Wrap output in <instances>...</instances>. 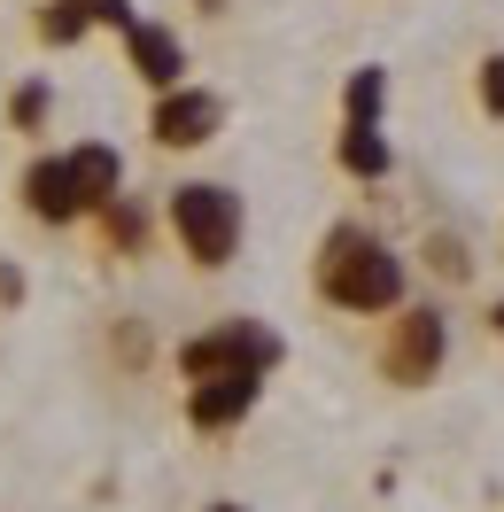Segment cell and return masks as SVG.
Wrapping results in <instances>:
<instances>
[{
    "mask_svg": "<svg viewBox=\"0 0 504 512\" xmlns=\"http://www.w3.org/2000/svg\"><path fill=\"white\" fill-rule=\"evenodd\" d=\"M63 156H70V179H78L86 218H94L101 202H117V194H125V156H117L109 140H78V148H63Z\"/></svg>",
    "mask_w": 504,
    "mask_h": 512,
    "instance_id": "30bf717a",
    "label": "cell"
},
{
    "mask_svg": "<svg viewBox=\"0 0 504 512\" xmlns=\"http://www.w3.org/2000/svg\"><path fill=\"white\" fill-rule=\"evenodd\" d=\"M225 94L218 86H194V78H179V86H163L156 101H148V140H156L163 156H194V148H210L225 132Z\"/></svg>",
    "mask_w": 504,
    "mask_h": 512,
    "instance_id": "5b68a950",
    "label": "cell"
},
{
    "mask_svg": "<svg viewBox=\"0 0 504 512\" xmlns=\"http://www.w3.org/2000/svg\"><path fill=\"white\" fill-rule=\"evenodd\" d=\"M280 357H287L280 326L233 311V319H210L194 342H179V381H210V373H264V381H272Z\"/></svg>",
    "mask_w": 504,
    "mask_h": 512,
    "instance_id": "277c9868",
    "label": "cell"
},
{
    "mask_svg": "<svg viewBox=\"0 0 504 512\" xmlns=\"http://www.w3.org/2000/svg\"><path fill=\"white\" fill-rule=\"evenodd\" d=\"M311 288L326 311H342V319H388L396 303H411V256L373 233V225H326L318 233V256H311Z\"/></svg>",
    "mask_w": 504,
    "mask_h": 512,
    "instance_id": "6da1fadb",
    "label": "cell"
},
{
    "mask_svg": "<svg viewBox=\"0 0 504 512\" xmlns=\"http://www.w3.org/2000/svg\"><path fill=\"white\" fill-rule=\"evenodd\" d=\"M78 8H86V24H94V32H117V39L140 24V8H132V0H78Z\"/></svg>",
    "mask_w": 504,
    "mask_h": 512,
    "instance_id": "e0dca14e",
    "label": "cell"
},
{
    "mask_svg": "<svg viewBox=\"0 0 504 512\" xmlns=\"http://www.w3.org/2000/svg\"><path fill=\"white\" fill-rule=\"evenodd\" d=\"M125 63H132V78H140L148 94H163V86L187 78V39L171 32V24H156V16H140L125 32Z\"/></svg>",
    "mask_w": 504,
    "mask_h": 512,
    "instance_id": "ba28073f",
    "label": "cell"
},
{
    "mask_svg": "<svg viewBox=\"0 0 504 512\" xmlns=\"http://www.w3.org/2000/svg\"><path fill=\"white\" fill-rule=\"evenodd\" d=\"M94 241L117 264H132V256L156 249V202H140V194H117V202H101L94 210Z\"/></svg>",
    "mask_w": 504,
    "mask_h": 512,
    "instance_id": "9c48e42d",
    "label": "cell"
},
{
    "mask_svg": "<svg viewBox=\"0 0 504 512\" xmlns=\"http://www.w3.org/2000/svg\"><path fill=\"white\" fill-rule=\"evenodd\" d=\"M0 303H24V272L16 264H0Z\"/></svg>",
    "mask_w": 504,
    "mask_h": 512,
    "instance_id": "ac0fdd59",
    "label": "cell"
},
{
    "mask_svg": "<svg viewBox=\"0 0 504 512\" xmlns=\"http://www.w3.org/2000/svg\"><path fill=\"white\" fill-rule=\"evenodd\" d=\"M47 117H55V86L47 78H16L8 86V132L32 140V132H47Z\"/></svg>",
    "mask_w": 504,
    "mask_h": 512,
    "instance_id": "4fadbf2b",
    "label": "cell"
},
{
    "mask_svg": "<svg viewBox=\"0 0 504 512\" xmlns=\"http://www.w3.org/2000/svg\"><path fill=\"white\" fill-rule=\"evenodd\" d=\"M202 512H249V505H233V497H210V505H202Z\"/></svg>",
    "mask_w": 504,
    "mask_h": 512,
    "instance_id": "ffe728a7",
    "label": "cell"
},
{
    "mask_svg": "<svg viewBox=\"0 0 504 512\" xmlns=\"http://www.w3.org/2000/svg\"><path fill=\"white\" fill-rule=\"evenodd\" d=\"M373 365H380V381H396V388L442 381V365H450V319H442V303H396L380 319Z\"/></svg>",
    "mask_w": 504,
    "mask_h": 512,
    "instance_id": "3957f363",
    "label": "cell"
},
{
    "mask_svg": "<svg viewBox=\"0 0 504 512\" xmlns=\"http://www.w3.org/2000/svg\"><path fill=\"white\" fill-rule=\"evenodd\" d=\"M16 202H24V218L39 225H86V202H78V179H70V156H32L16 171Z\"/></svg>",
    "mask_w": 504,
    "mask_h": 512,
    "instance_id": "8992f818",
    "label": "cell"
},
{
    "mask_svg": "<svg viewBox=\"0 0 504 512\" xmlns=\"http://www.w3.org/2000/svg\"><path fill=\"white\" fill-rule=\"evenodd\" d=\"M380 109H388V70L357 63L342 78V125H380Z\"/></svg>",
    "mask_w": 504,
    "mask_h": 512,
    "instance_id": "7c38bea8",
    "label": "cell"
},
{
    "mask_svg": "<svg viewBox=\"0 0 504 512\" xmlns=\"http://www.w3.org/2000/svg\"><path fill=\"white\" fill-rule=\"evenodd\" d=\"M427 272L435 280H473V249L458 233H427Z\"/></svg>",
    "mask_w": 504,
    "mask_h": 512,
    "instance_id": "9a60e30c",
    "label": "cell"
},
{
    "mask_svg": "<svg viewBox=\"0 0 504 512\" xmlns=\"http://www.w3.org/2000/svg\"><path fill=\"white\" fill-rule=\"evenodd\" d=\"M163 233H171V249L187 256L194 272H225L241 256V241H249V202L225 179H179L163 194Z\"/></svg>",
    "mask_w": 504,
    "mask_h": 512,
    "instance_id": "7a4b0ae2",
    "label": "cell"
},
{
    "mask_svg": "<svg viewBox=\"0 0 504 512\" xmlns=\"http://www.w3.org/2000/svg\"><path fill=\"white\" fill-rule=\"evenodd\" d=\"M489 334H497V342H504V295H497V303H489Z\"/></svg>",
    "mask_w": 504,
    "mask_h": 512,
    "instance_id": "d6986e66",
    "label": "cell"
},
{
    "mask_svg": "<svg viewBox=\"0 0 504 512\" xmlns=\"http://www.w3.org/2000/svg\"><path fill=\"white\" fill-rule=\"evenodd\" d=\"M32 32H39V47H78L94 24H86L78 0H39V8H32Z\"/></svg>",
    "mask_w": 504,
    "mask_h": 512,
    "instance_id": "5bb4252c",
    "label": "cell"
},
{
    "mask_svg": "<svg viewBox=\"0 0 504 512\" xmlns=\"http://www.w3.org/2000/svg\"><path fill=\"white\" fill-rule=\"evenodd\" d=\"M473 101H481V117L504 125V47H489V55L473 63Z\"/></svg>",
    "mask_w": 504,
    "mask_h": 512,
    "instance_id": "2e32d148",
    "label": "cell"
},
{
    "mask_svg": "<svg viewBox=\"0 0 504 512\" xmlns=\"http://www.w3.org/2000/svg\"><path fill=\"white\" fill-rule=\"evenodd\" d=\"M334 163H342L349 179H388V171H396V148H388L380 125H342L334 132Z\"/></svg>",
    "mask_w": 504,
    "mask_h": 512,
    "instance_id": "8fae6325",
    "label": "cell"
},
{
    "mask_svg": "<svg viewBox=\"0 0 504 512\" xmlns=\"http://www.w3.org/2000/svg\"><path fill=\"white\" fill-rule=\"evenodd\" d=\"M264 396V373H210V381H187V427L194 435H225L241 427Z\"/></svg>",
    "mask_w": 504,
    "mask_h": 512,
    "instance_id": "52a82bcc",
    "label": "cell"
}]
</instances>
